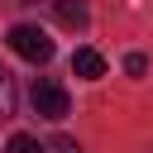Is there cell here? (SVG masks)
<instances>
[{
	"label": "cell",
	"mask_w": 153,
	"mask_h": 153,
	"mask_svg": "<svg viewBox=\"0 0 153 153\" xmlns=\"http://www.w3.org/2000/svg\"><path fill=\"white\" fill-rule=\"evenodd\" d=\"M72 72L86 76V81H96V76H105V57H100L96 48H76V53H72Z\"/></svg>",
	"instance_id": "3957f363"
},
{
	"label": "cell",
	"mask_w": 153,
	"mask_h": 153,
	"mask_svg": "<svg viewBox=\"0 0 153 153\" xmlns=\"http://www.w3.org/2000/svg\"><path fill=\"white\" fill-rule=\"evenodd\" d=\"M29 100H33V115H38V120H67V115H72V96H67V86L53 81V76H38L33 91H29Z\"/></svg>",
	"instance_id": "6da1fadb"
},
{
	"label": "cell",
	"mask_w": 153,
	"mask_h": 153,
	"mask_svg": "<svg viewBox=\"0 0 153 153\" xmlns=\"http://www.w3.org/2000/svg\"><path fill=\"white\" fill-rule=\"evenodd\" d=\"M53 14H57V24L62 29H86V0H53Z\"/></svg>",
	"instance_id": "277c9868"
},
{
	"label": "cell",
	"mask_w": 153,
	"mask_h": 153,
	"mask_svg": "<svg viewBox=\"0 0 153 153\" xmlns=\"http://www.w3.org/2000/svg\"><path fill=\"white\" fill-rule=\"evenodd\" d=\"M5 5H33V0H5Z\"/></svg>",
	"instance_id": "9c48e42d"
},
{
	"label": "cell",
	"mask_w": 153,
	"mask_h": 153,
	"mask_svg": "<svg viewBox=\"0 0 153 153\" xmlns=\"http://www.w3.org/2000/svg\"><path fill=\"white\" fill-rule=\"evenodd\" d=\"M5 153H43V143H38L33 134H14V139L5 143Z\"/></svg>",
	"instance_id": "8992f818"
},
{
	"label": "cell",
	"mask_w": 153,
	"mask_h": 153,
	"mask_svg": "<svg viewBox=\"0 0 153 153\" xmlns=\"http://www.w3.org/2000/svg\"><path fill=\"white\" fill-rule=\"evenodd\" d=\"M124 72H129V76H143V72H148V57H143V53H129V57H124Z\"/></svg>",
	"instance_id": "ba28073f"
},
{
	"label": "cell",
	"mask_w": 153,
	"mask_h": 153,
	"mask_svg": "<svg viewBox=\"0 0 153 153\" xmlns=\"http://www.w3.org/2000/svg\"><path fill=\"white\" fill-rule=\"evenodd\" d=\"M5 120H14V76L0 67V124Z\"/></svg>",
	"instance_id": "5b68a950"
},
{
	"label": "cell",
	"mask_w": 153,
	"mask_h": 153,
	"mask_svg": "<svg viewBox=\"0 0 153 153\" xmlns=\"http://www.w3.org/2000/svg\"><path fill=\"white\" fill-rule=\"evenodd\" d=\"M43 153H81V143H76V139H67V134H53V139L43 143Z\"/></svg>",
	"instance_id": "52a82bcc"
},
{
	"label": "cell",
	"mask_w": 153,
	"mask_h": 153,
	"mask_svg": "<svg viewBox=\"0 0 153 153\" xmlns=\"http://www.w3.org/2000/svg\"><path fill=\"white\" fill-rule=\"evenodd\" d=\"M5 43H10V53H19L24 62H48V57H53V38H48L38 24H14V29L5 33Z\"/></svg>",
	"instance_id": "7a4b0ae2"
}]
</instances>
